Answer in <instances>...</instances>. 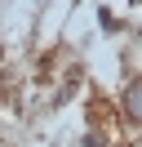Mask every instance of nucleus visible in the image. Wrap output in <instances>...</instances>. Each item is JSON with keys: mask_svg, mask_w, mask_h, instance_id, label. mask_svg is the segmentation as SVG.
Returning <instances> with one entry per match:
<instances>
[{"mask_svg": "<svg viewBox=\"0 0 142 147\" xmlns=\"http://www.w3.org/2000/svg\"><path fill=\"white\" fill-rule=\"evenodd\" d=\"M120 111H124V120H129V125H138V120H142V80H138V76H129V80H124Z\"/></svg>", "mask_w": 142, "mask_h": 147, "instance_id": "obj_1", "label": "nucleus"}, {"mask_svg": "<svg viewBox=\"0 0 142 147\" xmlns=\"http://www.w3.org/2000/svg\"><path fill=\"white\" fill-rule=\"evenodd\" d=\"M80 147H111V138H107L102 129H93V125H89V129H84V138H80Z\"/></svg>", "mask_w": 142, "mask_h": 147, "instance_id": "obj_2", "label": "nucleus"}, {"mask_svg": "<svg viewBox=\"0 0 142 147\" xmlns=\"http://www.w3.org/2000/svg\"><path fill=\"white\" fill-rule=\"evenodd\" d=\"M98 22H102V31H111V36H115V31H124V22L115 18L111 9H98Z\"/></svg>", "mask_w": 142, "mask_h": 147, "instance_id": "obj_3", "label": "nucleus"}, {"mask_svg": "<svg viewBox=\"0 0 142 147\" xmlns=\"http://www.w3.org/2000/svg\"><path fill=\"white\" fill-rule=\"evenodd\" d=\"M0 147H5V143H0Z\"/></svg>", "mask_w": 142, "mask_h": 147, "instance_id": "obj_4", "label": "nucleus"}]
</instances>
